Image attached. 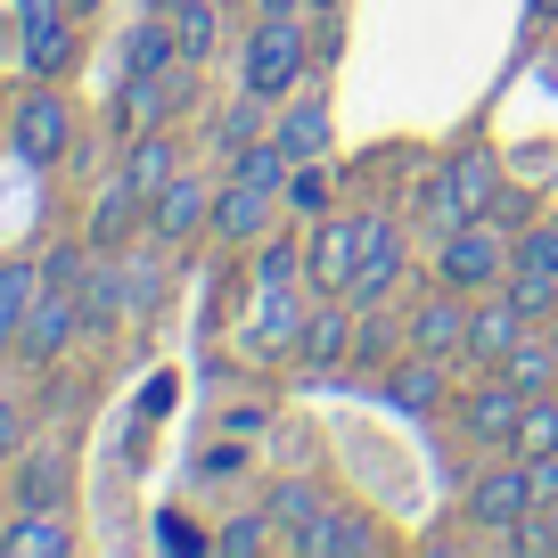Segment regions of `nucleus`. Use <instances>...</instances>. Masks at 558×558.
I'll return each instance as SVG.
<instances>
[{"instance_id":"f257e3e1","label":"nucleus","mask_w":558,"mask_h":558,"mask_svg":"<svg viewBox=\"0 0 558 558\" xmlns=\"http://www.w3.org/2000/svg\"><path fill=\"white\" fill-rule=\"evenodd\" d=\"M304 74H313V34H304V17H255V25H246L239 90H255V99H288Z\"/></svg>"},{"instance_id":"f03ea898","label":"nucleus","mask_w":558,"mask_h":558,"mask_svg":"<svg viewBox=\"0 0 558 558\" xmlns=\"http://www.w3.org/2000/svg\"><path fill=\"white\" fill-rule=\"evenodd\" d=\"M74 148V107L58 83H25L17 107H9V157L34 165V173H50V165H66Z\"/></svg>"},{"instance_id":"7ed1b4c3","label":"nucleus","mask_w":558,"mask_h":558,"mask_svg":"<svg viewBox=\"0 0 558 558\" xmlns=\"http://www.w3.org/2000/svg\"><path fill=\"white\" fill-rule=\"evenodd\" d=\"M386 214H320V230L304 239V288L313 296H345L353 271H362L369 239H378Z\"/></svg>"},{"instance_id":"20e7f679","label":"nucleus","mask_w":558,"mask_h":558,"mask_svg":"<svg viewBox=\"0 0 558 558\" xmlns=\"http://www.w3.org/2000/svg\"><path fill=\"white\" fill-rule=\"evenodd\" d=\"M436 279H444V288H460V296L501 288V279H509V230L493 222V214L452 222V230H444V246H436Z\"/></svg>"},{"instance_id":"39448f33","label":"nucleus","mask_w":558,"mask_h":558,"mask_svg":"<svg viewBox=\"0 0 558 558\" xmlns=\"http://www.w3.org/2000/svg\"><path fill=\"white\" fill-rule=\"evenodd\" d=\"M501 197V157H493L485 140H469L452 165H444L436 181H427V214H436V230H452V222H476V214Z\"/></svg>"},{"instance_id":"423d86ee","label":"nucleus","mask_w":558,"mask_h":558,"mask_svg":"<svg viewBox=\"0 0 558 558\" xmlns=\"http://www.w3.org/2000/svg\"><path fill=\"white\" fill-rule=\"evenodd\" d=\"M206 230H214V181L173 173L157 197H148V239L157 246H190V239H206Z\"/></svg>"},{"instance_id":"0eeeda50","label":"nucleus","mask_w":558,"mask_h":558,"mask_svg":"<svg viewBox=\"0 0 558 558\" xmlns=\"http://www.w3.org/2000/svg\"><path fill=\"white\" fill-rule=\"evenodd\" d=\"M525 509H542L525 460H501V469H485V476L469 485V525H476V534H501V525H518Z\"/></svg>"},{"instance_id":"6e6552de","label":"nucleus","mask_w":558,"mask_h":558,"mask_svg":"<svg viewBox=\"0 0 558 558\" xmlns=\"http://www.w3.org/2000/svg\"><path fill=\"white\" fill-rule=\"evenodd\" d=\"M74 329H83V296L74 288H41L25 329H17V362H58L74 345Z\"/></svg>"},{"instance_id":"1a4fd4ad","label":"nucleus","mask_w":558,"mask_h":558,"mask_svg":"<svg viewBox=\"0 0 558 558\" xmlns=\"http://www.w3.org/2000/svg\"><path fill=\"white\" fill-rule=\"evenodd\" d=\"M288 550L296 558H369L378 550V525H369L362 509H313V518L288 534Z\"/></svg>"},{"instance_id":"9d476101","label":"nucleus","mask_w":558,"mask_h":558,"mask_svg":"<svg viewBox=\"0 0 558 558\" xmlns=\"http://www.w3.org/2000/svg\"><path fill=\"white\" fill-rule=\"evenodd\" d=\"M271 214H279V190H255V181L230 173L222 190H214V239H222V246H263Z\"/></svg>"},{"instance_id":"9b49d317","label":"nucleus","mask_w":558,"mask_h":558,"mask_svg":"<svg viewBox=\"0 0 558 558\" xmlns=\"http://www.w3.org/2000/svg\"><path fill=\"white\" fill-rule=\"evenodd\" d=\"M525 337H534V320H525L518 304H509V288H501V296H493V304H476V313H469V362L501 369L509 353L525 345Z\"/></svg>"},{"instance_id":"f8f14e48","label":"nucleus","mask_w":558,"mask_h":558,"mask_svg":"<svg viewBox=\"0 0 558 558\" xmlns=\"http://www.w3.org/2000/svg\"><path fill=\"white\" fill-rule=\"evenodd\" d=\"M411 353H427V362L469 353V304H460V288H444L436 304H418V313H411Z\"/></svg>"},{"instance_id":"ddd939ff","label":"nucleus","mask_w":558,"mask_h":558,"mask_svg":"<svg viewBox=\"0 0 558 558\" xmlns=\"http://www.w3.org/2000/svg\"><path fill=\"white\" fill-rule=\"evenodd\" d=\"M132 230H148V197H140L132 181H107L99 206H90V246H99V255H123Z\"/></svg>"},{"instance_id":"4468645a","label":"nucleus","mask_w":558,"mask_h":558,"mask_svg":"<svg viewBox=\"0 0 558 558\" xmlns=\"http://www.w3.org/2000/svg\"><path fill=\"white\" fill-rule=\"evenodd\" d=\"M66 493H74V460L58 444L17 452V509H66Z\"/></svg>"},{"instance_id":"2eb2a0df","label":"nucleus","mask_w":558,"mask_h":558,"mask_svg":"<svg viewBox=\"0 0 558 558\" xmlns=\"http://www.w3.org/2000/svg\"><path fill=\"white\" fill-rule=\"evenodd\" d=\"M353 320H362V313H345V296H320L313 313H304L296 353H304V362H320V369H329V362H353Z\"/></svg>"},{"instance_id":"dca6fc26","label":"nucleus","mask_w":558,"mask_h":558,"mask_svg":"<svg viewBox=\"0 0 558 558\" xmlns=\"http://www.w3.org/2000/svg\"><path fill=\"white\" fill-rule=\"evenodd\" d=\"M304 313H313V304H304L296 288H255V329H246V345L288 353V345L304 337Z\"/></svg>"},{"instance_id":"f3484780","label":"nucleus","mask_w":558,"mask_h":558,"mask_svg":"<svg viewBox=\"0 0 558 558\" xmlns=\"http://www.w3.org/2000/svg\"><path fill=\"white\" fill-rule=\"evenodd\" d=\"M34 296H41V255H0V353H17Z\"/></svg>"},{"instance_id":"a211bd4d","label":"nucleus","mask_w":558,"mask_h":558,"mask_svg":"<svg viewBox=\"0 0 558 558\" xmlns=\"http://www.w3.org/2000/svg\"><path fill=\"white\" fill-rule=\"evenodd\" d=\"M518 411H525V386L518 378H493V386H476V395H469V411H460V418H469L476 444H509V436H518Z\"/></svg>"},{"instance_id":"6ab92c4d","label":"nucleus","mask_w":558,"mask_h":558,"mask_svg":"<svg viewBox=\"0 0 558 558\" xmlns=\"http://www.w3.org/2000/svg\"><path fill=\"white\" fill-rule=\"evenodd\" d=\"M74 525L58 509H17V525H0V558H66Z\"/></svg>"},{"instance_id":"aec40b11","label":"nucleus","mask_w":558,"mask_h":558,"mask_svg":"<svg viewBox=\"0 0 558 558\" xmlns=\"http://www.w3.org/2000/svg\"><path fill=\"white\" fill-rule=\"evenodd\" d=\"M173 173H181V148L165 140V123H157V132H132V148H123V173H116V181H132L140 197H157Z\"/></svg>"},{"instance_id":"412c9836","label":"nucleus","mask_w":558,"mask_h":558,"mask_svg":"<svg viewBox=\"0 0 558 558\" xmlns=\"http://www.w3.org/2000/svg\"><path fill=\"white\" fill-rule=\"evenodd\" d=\"M395 279H402V230H395V222H378V239H369L362 271H353V288H345V304H378V296H395Z\"/></svg>"},{"instance_id":"4be33fe9","label":"nucleus","mask_w":558,"mask_h":558,"mask_svg":"<svg viewBox=\"0 0 558 558\" xmlns=\"http://www.w3.org/2000/svg\"><path fill=\"white\" fill-rule=\"evenodd\" d=\"M271 140L288 148V165H313V157H329V99H296L288 116L271 123Z\"/></svg>"},{"instance_id":"5701e85b","label":"nucleus","mask_w":558,"mask_h":558,"mask_svg":"<svg viewBox=\"0 0 558 558\" xmlns=\"http://www.w3.org/2000/svg\"><path fill=\"white\" fill-rule=\"evenodd\" d=\"M165 66H181V41H173V17L148 9V17L123 34V74H165Z\"/></svg>"},{"instance_id":"b1692460","label":"nucleus","mask_w":558,"mask_h":558,"mask_svg":"<svg viewBox=\"0 0 558 558\" xmlns=\"http://www.w3.org/2000/svg\"><path fill=\"white\" fill-rule=\"evenodd\" d=\"M386 402H395V411H411V418H427V411L444 402V362L411 353L402 369H386Z\"/></svg>"},{"instance_id":"393cba45","label":"nucleus","mask_w":558,"mask_h":558,"mask_svg":"<svg viewBox=\"0 0 558 558\" xmlns=\"http://www.w3.org/2000/svg\"><path fill=\"white\" fill-rule=\"evenodd\" d=\"M165 17H173L181 58H190V66H206V58H214V41H222V9H214V0H173Z\"/></svg>"},{"instance_id":"a878e982","label":"nucleus","mask_w":558,"mask_h":558,"mask_svg":"<svg viewBox=\"0 0 558 558\" xmlns=\"http://www.w3.org/2000/svg\"><path fill=\"white\" fill-rule=\"evenodd\" d=\"M66 66H74V17L25 34V74H34V83H66Z\"/></svg>"},{"instance_id":"bb28decb","label":"nucleus","mask_w":558,"mask_h":558,"mask_svg":"<svg viewBox=\"0 0 558 558\" xmlns=\"http://www.w3.org/2000/svg\"><path fill=\"white\" fill-rule=\"evenodd\" d=\"M509 452H518V460H542V452H558V402H550V395H525V411H518V436H509Z\"/></svg>"},{"instance_id":"cd10ccee","label":"nucleus","mask_w":558,"mask_h":558,"mask_svg":"<svg viewBox=\"0 0 558 558\" xmlns=\"http://www.w3.org/2000/svg\"><path fill=\"white\" fill-rule=\"evenodd\" d=\"M263 107H271V99H255V90H239V99H230V116L214 123V140H222L230 157H239V148H255V140H271V116H263Z\"/></svg>"},{"instance_id":"c85d7f7f","label":"nucleus","mask_w":558,"mask_h":558,"mask_svg":"<svg viewBox=\"0 0 558 558\" xmlns=\"http://www.w3.org/2000/svg\"><path fill=\"white\" fill-rule=\"evenodd\" d=\"M509 271L518 279H558V222H534L518 246H509Z\"/></svg>"},{"instance_id":"c756f323","label":"nucleus","mask_w":558,"mask_h":558,"mask_svg":"<svg viewBox=\"0 0 558 558\" xmlns=\"http://www.w3.org/2000/svg\"><path fill=\"white\" fill-rule=\"evenodd\" d=\"M279 206H288V214H313V222H320V214H329V165H288V190H279Z\"/></svg>"},{"instance_id":"7c9ffc66","label":"nucleus","mask_w":558,"mask_h":558,"mask_svg":"<svg viewBox=\"0 0 558 558\" xmlns=\"http://www.w3.org/2000/svg\"><path fill=\"white\" fill-rule=\"evenodd\" d=\"M230 173L255 181V190H288V148H279V140H255V148L230 157Z\"/></svg>"},{"instance_id":"2f4dec72","label":"nucleus","mask_w":558,"mask_h":558,"mask_svg":"<svg viewBox=\"0 0 558 558\" xmlns=\"http://www.w3.org/2000/svg\"><path fill=\"white\" fill-rule=\"evenodd\" d=\"M263 509H271V525H279V534H296V525H304V518L320 509V485L288 476V485H271V493H263Z\"/></svg>"},{"instance_id":"473e14b6","label":"nucleus","mask_w":558,"mask_h":558,"mask_svg":"<svg viewBox=\"0 0 558 558\" xmlns=\"http://www.w3.org/2000/svg\"><path fill=\"white\" fill-rule=\"evenodd\" d=\"M296 279H304V246H296V239H263L255 288H296Z\"/></svg>"},{"instance_id":"72a5a7b5","label":"nucleus","mask_w":558,"mask_h":558,"mask_svg":"<svg viewBox=\"0 0 558 558\" xmlns=\"http://www.w3.org/2000/svg\"><path fill=\"white\" fill-rule=\"evenodd\" d=\"M271 534H279L271 509H255V518H230L222 534H214V550H222V558H255V550H271Z\"/></svg>"},{"instance_id":"f704fd0d","label":"nucleus","mask_w":558,"mask_h":558,"mask_svg":"<svg viewBox=\"0 0 558 558\" xmlns=\"http://www.w3.org/2000/svg\"><path fill=\"white\" fill-rule=\"evenodd\" d=\"M501 378H518L525 395H542V386L558 378V353H550V345H534V337H525V345H518V353H509V362H501Z\"/></svg>"},{"instance_id":"c9c22d12","label":"nucleus","mask_w":558,"mask_h":558,"mask_svg":"<svg viewBox=\"0 0 558 558\" xmlns=\"http://www.w3.org/2000/svg\"><path fill=\"white\" fill-rule=\"evenodd\" d=\"M501 288H509V304H518L525 320H542V313H550V304H558V279H518V271H509Z\"/></svg>"},{"instance_id":"e433bc0d","label":"nucleus","mask_w":558,"mask_h":558,"mask_svg":"<svg viewBox=\"0 0 558 558\" xmlns=\"http://www.w3.org/2000/svg\"><path fill=\"white\" fill-rule=\"evenodd\" d=\"M353 313H362V304H353ZM386 345H395V329H378V320H353V362H386Z\"/></svg>"},{"instance_id":"4c0bfd02","label":"nucleus","mask_w":558,"mask_h":558,"mask_svg":"<svg viewBox=\"0 0 558 558\" xmlns=\"http://www.w3.org/2000/svg\"><path fill=\"white\" fill-rule=\"evenodd\" d=\"M485 214H493V222H501V230H509V222H525V214H534V206H525V190H509V181H501V197H493V206H485Z\"/></svg>"},{"instance_id":"58836bf2","label":"nucleus","mask_w":558,"mask_h":558,"mask_svg":"<svg viewBox=\"0 0 558 558\" xmlns=\"http://www.w3.org/2000/svg\"><path fill=\"white\" fill-rule=\"evenodd\" d=\"M17 436H25V418L9 411V402H0V460H17Z\"/></svg>"},{"instance_id":"ea45409f","label":"nucleus","mask_w":558,"mask_h":558,"mask_svg":"<svg viewBox=\"0 0 558 558\" xmlns=\"http://www.w3.org/2000/svg\"><path fill=\"white\" fill-rule=\"evenodd\" d=\"M313 0H255V17H304Z\"/></svg>"},{"instance_id":"a19ab883","label":"nucleus","mask_w":558,"mask_h":558,"mask_svg":"<svg viewBox=\"0 0 558 558\" xmlns=\"http://www.w3.org/2000/svg\"><path fill=\"white\" fill-rule=\"evenodd\" d=\"M525 17H534V25H550V17H558V0H525Z\"/></svg>"},{"instance_id":"79ce46f5","label":"nucleus","mask_w":558,"mask_h":558,"mask_svg":"<svg viewBox=\"0 0 558 558\" xmlns=\"http://www.w3.org/2000/svg\"><path fill=\"white\" fill-rule=\"evenodd\" d=\"M66 9H74V17H90V9H99V0H66Z\"/></svg>"},{"instance_id":"37998d69","label":"nucleus","mask_w":558,"mask_h":558,"mask_svg":"<svg viewBox=\"0 0 558 558\" xmlns=\"http://www.w3.org/2000/svg\"><path fill=\"white\" fill-rule=\"evenodd\" d=\"M550 550H558V501H550Z\"/></svg>"},{"instance_id":"c03bdc74","label":"nucleus","mask_w":558,"mask_h":558,"mask_svg":"<svg viewBox=\"0 0 558 558\" xmlns=\"http://www.w3.org/2000/svg\"><path fill=\"white\" fill-rule=\"evenodd\" d=\"M313 9H320V17H329V9H337V0H313Z\"/></svg>"}]
</instances>
